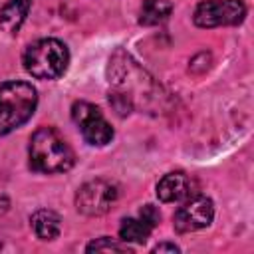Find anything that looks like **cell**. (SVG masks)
Returning a JSON list of instances; mask_svg holds the SVG:
<instances>
[{
    "label": "cell",
    "mask_w": 254,
    "mask_h": 254,
    "mask_svg": "<svg viewBox=\"0 0 254 254\" xmlns=\"http://www.w3.org/2000/svg\"><path fill=\"white\" fill-rule=\"evenodd\" d=\"M24 69L38 79H58L69 64L67 46L56 38H44L28 46L22 58Z\"/></svg>",
    "instance_id": "3957f363"
},
{
    "label": "cell",
    "mask_w": 254,
    "mask_h": 254,
    "mask_svg": "<svg viewBox=\"0 0 254 254\" xmlns=\"http://www.w3.org/2000/svg\"><path fill=\"white\" fill-rule=\"evenodd\" d=\"M115 198L117 189L111 183L103 179H93L79 187L75 194V208L85 216H101L111 208Z\"/></svg>",
    "instance_id": "8992f818"
},
{
    "label": "cell",
    "mask_w": 254,
    "mask_h": 254,
    "mask_svg": "<svg viewBox=\"0 0 254 254\" xmlns=\"http://www.w3.org/2000/svg\"><path fill=\"white\" fill-rule=\"evenodd\" d=\"M246 16L242 0H204L194 8L192 20L198 28H218L240 24Z\"/></svg>",
    "instance_id": "5b68a950"
},
{
    "label": "cell",
    "mask_w": 254,
    "mask_h": 254,
    "mask_svg": "<svg viewBox=\"0 0 254 254\" xmlns=\"http://www.w3.org/2000/svg\"><path fill=\"white\" fill-rule=\"evenodd\" d=\"M30 222H32V228H34V232L40 240H54V238L60 236L62 220L54 210L42 208V210L32 214Z\"/></svg>",
    "instance_id": "30bf717a"
},
{
    "label": "cell",
    "mask_w": 254,
    "mask_h": 254,
    "mask_svg": "<svg viewBox=\"0 0 254 254\" xmlns=\"http://www.w3.org/2000/svg\"><path fill=\"white\" fill-rule=\"evenodd\" d=\"M38 91L28 81H6L0 85V137L24 125L36 111Z\"/></svg>",
    "instance_id": "7a4b0ae2"
},
{
    "label": "cell",
    "mask_w": 254,
    "mask_h": 254,
    "mask_svg": "<svg viewBox=\"0 0 254 254\" xmlns=\"http://www.w3.org/2000/svg\"><path fill=\"white\" fill-rule=\"evenodd\" d=\"M173 12L171 0H145L139 12V24L141 26H157L163 24Z\"/></svg>",
    "instance_id": "8fae6325"
},
{
    "label": "cell",
    "mask_w": 254,
    "mask_h": 254,
    "mask_svg": "<svg viewBox=\"0 0 254 254\" xmlns=\"http://www.w3.org/2000/svg\"><path fill=\"white\" fill-rule=\"evenodd\" d=\"M214 218V204L208 196H189L183 206L173 216V226L177 232H194L208 226Z\"/></svg>",
    "instance_id": "52a82bcc"
},
{
    "label": "cell",
    "mask_w": 254,
    "mask_h": 254,
    "mask_svg": "<svg viewBox=\"0 0 254 254\" xmlns=\"http://www.w3.org/2000/svg\"><path fill=\"white\" fill-rule=\"evenodd\" d=\"M71 119L79 127L85 143L93 147H103L113 139V127L103 117L101 109L89 101H75L71 105Z\"/></svg>",
    "instance_id": "277c9868"
},
{
    "label": "cell",
    "mask_w": 254,
    "mask_h": 254,
    "mask_svg": "<svg viewBox=\"0 0 254 254\" xmlns=\"http://www.w3.org/2000/svg\"><path fill=\"white\" fill-rule=\"evenodd\" d=\"M85 250H87V252H131V248L127 246V242L121 244V242H115V240H111V238H107V236L89 242V244L85 246Z\"/></svg>",
    "instance_id": "4fadbf2b"
},
{
    "label": "cell",
    "mask_w": 254,
    "mask_h": 254,
    "mask_svg": "<svg viewBox=\"0 0 254 254\" xmlns=\"http://www.w3.org/2000/svg\"><path fill=\"white\" fill-rule=\"evenodd\" d=\"M192 189V183L190 179L177 171V173H169L165 175L159 183H157V196L159 200L163 202H177V200H183V198H189L190 196V190Z\"/></svg>",
    "instance_id": "ba28073f"
},
{
    "label": "cell",
    "mask_w": 254,
    "mask_h": 254,
    "mask_svg": "<svg viewBox=\"0 0 254 254\" xmlns=\"http://www.w3.org/2000/svg\"><path fill=\"white\" fill-rule=\"evenodd\" d=\"M151 230L153 228L147 222H143L141 218H123L121 220V226H119V236H121L123 242L143 244V242H147Z\"/></svg>",
    "instance_id": "7c38bea8"
},
{
    "label": "cell",
    "mask_w": 254,
    "mask_h": 254,
    "mask_svg": "<svg viewBox=\"0 0 254 254\" xmlns=\"http://www.w3.org/2000/svg\"><path fill=\"white\" fill-rule=\"evenodd\" d=\"M30 167L38 173H65L73 167L75 155L64 137L52 127H40L30 137Z\"/></svg>",
    "instance_id": "6da1fadb"
},
{
    "label": "cell",
    "mask_w": 254,
    "mask_h": 254,
    "mask_svg": "<svg viewBox=\"0 0 254 254\" xmlns=\"http://www.w3.org/2000/svg\"><path fill=\"white\" fill-rule=\"evenodd\" d=\"M153 252L155 254H159V252H179V246L177 244H171V242H161V244H157L155 248H153Z\"/></svg>",
    "instance_id": "9a60e30c"
},
{
    "label": "cell",
    "mask_w": 254,
    "mask_h": 254,
    "mask_svg": "<svg viewBox=\"0 0 254 254\" xmlns=\"http://www.w3.org/2000/svg\"><path fill=\"white\" fill-rule=\"evenodd\" d=\"M139 218H141L143 222H147L151 228H155V226L161 222V212H159L157 206H153V204H145V206L141 208V212H139Z\"/></svg>",
    "instance_id": "5bb4252c"
},
{
    "label": "cell",
    "mask_w": 254,
    "mask_h": 254,
    "mask_svg": "<svg viewBox=\"0 0 254 254\" xmlns=\"http://www.w3.org/2000/svg\"><path fill=\"white\" fill-rule=\"evenodd\" d=\"M30 4L32 0H10L0 10V28L6 30L8 34H16L28 16Z\"/></svg>",
    "instance_id": "9c48e42d"
}]
</instances>
